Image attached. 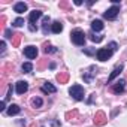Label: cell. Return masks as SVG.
I'll list each match as a JSON object with an SVG mask.
<instances>
[{
    "instance_id": "6da1fadb",
    "label": "cell",
    "mask_w": 127,
    "mask_h": 127,
    "mask_svg": "<svg viewBox=\"0 0 127 127\" xmlns=\"http://www.w3.org/2000/svg\"><path fill=\"white\" fill-rule=\"evenodd\" d=\"M69 94H70L75 100H82V99H84V88H82L81 85L75 84V85H72V87H70Z\"/></svg>"
},
{
    "instance_id": "7a4b0ae2",
    "label": "cell",
    "mask_w": 127,
    "mask_h": 127,
    "mask_svg": "<svg viewBox=\"0 0 127 127\" xmlns=\"http://www.w3.org/2000/svg\"><path fill=\"white\" fill-rule=\"evenodd\" d=\"M72 42L75 43V45H84V42H85V33L82 32V30H73L72 32Z\"/></svg>"
},
{
    "instance_id": "3957f363",
    "label": "cell",
    "mask_w": 127,
    "mask_h": 127,
    "mask_svg": "<svg viewBox=\"0 0 127 127\" xmlns=\"http://www.w3.org/2000/svg\"><path fill=\"white\" fill-rule=\"evenodd\" d=\"M112 49H109V48H100L99 51H97V60H100V61H106L108 58H111V55H112Z\"/></svg>"
},
{
    "instance_id": "277c9868",
    "label": "cell",
    "mask_w": 127,
    "mask_h": 127,
    "mask_svg": "<svg viewBox=\"0 0 127 127\" xmlns=\"http://www.w3.org/2000/svg\"><path fill=\"white\" fill-rule=\"evenodd\" d=\"M118 12H120V6H112V8H109V9L103 14V17H105L106 20H115L117 15H118Z\"/></svg>"
},
{
    "instance_id": "5b68a950",
    "label": "cell",
    "mask_w": 127,
    "mask_h": 127,
    "mask_svg": "<svg viewBox=\"0 0 127 127\" xmlns=\"http://www.w3.org/2000/svg\"><path fill=\"white\" fill-rule=\"evenodd\" d=\"M24 55L27 57V58H30V60H33V58H36L37 57V48L36 46H26L24 48Z\"/></svg>"
},
{
    "instance_id": "8992f818",
    "label": "cell",
    "mask_w": 127,
    "mask_h": 127,
    "mask_svg": "<svg viewBox=\"0 0 127 127\" xmlns=\"http://www.w3.org/2000/svg\"><path fill=\"white\" fill-rule=\"evenodd\" d=\"M94 124L96 126H103L105 123H106V115H105V112H102V111H99L96 115H94Z\"/></svg>"
},
{
    "instance_id": "52a82bcc",
    "label": "cell",
    "mask_w": 127,
    "mask_h": 127,
    "mask_svg": "<svg viewBox=\"0 0 127 127\" xmlns=\"http://www.w3.org/2000/svg\"><path fill=\"white\" fill-rule=\"evenodd\" d=\"M124 87H126V81L124 79H120V81H117L115 84H114V87H112V91L114 93H123L124 91Z\"/></svg>"
},
{
    "instance_id": "ba28073f",
    "label": "cell",
    "mask_w": 127,
    "mask_h": 127,
    "mask_svg": "<svg viewBox=\"0 0 127 127\" xmlns=\"http://www.w3.org/2000/svg\"><path fill=\"white\" fill-rule=\"evenodd\" d=\"M15 90H17V93H18V94H24V93L29 90V84H27L26 81H18V82H17V88H15Z\"/></svg>"
},
{
    "instance_id": "9c48e42d",
    "label": "cell",
    "mask_w": 127,
    "mask_h": 127,
    "mask_svg": "<svg viewBox=\"0 0 127 127\" xmlns=\"http://www.w3.org/2000/svg\"><path fill=\"white\" fill-rule=\"evenodd\" d=\"M96 72H97L96 66H91V67L88 69V72H85V73H84V81H85V82H91L93 75H96Z\"/></svg>"
},
{
    "instance_id": "30bf717a",
    "label": "cell",
    "mask_w": 127,
    "mask_h": 127,
    "mask_svg": "<svg viewBox=\"0 0 127 127\" xmlns=\"http://www.w3.org/2000/svg\"><path fill=\"white\" fill-rule=\"evenodd\" d=\"M123 69H124V67H123V64L117 66V67H115V69L112 70V73L109 75V78H108V82H112V81H114V79H115V78H117V76H118V75L121 73V72H123Z\"/></svg>"
},
{
    "instance_id": "8fae6325",
    "label": "cell",
    "mask_w": 127,
    "mask_h": 127,
    "mask_svg": "<svg viewBox=\"0 0 127 127\" xmlns=\"http://www.w3.org/2000/svg\"><path fill=\"white\" fill-rule=\"evenodd\" d=\"M57 81L60 82V84H66L67 81H69V73L67 72H60V73H57Z\"/></svg>"
},
{
    "instance_id": "7c38bea8",
    "label": "cell",
    "mask_w": 127,
    "mask_h": 127,
    "mask_svg": "<svg viewBox=\"0 0 127 127\" xmlns=\"http://www.w3.org/2000/svg\"><path fill=\"white\" fill-rule=\"evenodd\" d=\"M14 11H15L17 14H23V12H26V11H27V5H26L24 2H18V3H15Z\"/></svg>"
},
{
    "instance_id": "4fadbf2b",
    "label": "cell",
    "mask_w": 127,
    "mask_h": 127,
    "mask_svg": "<svg viewBox=\"0 0 127 127\" xmlns=\"http://www.w3.org/2000/svg\"><path fill=\"white\" fill-rule=\"evenodd\" d=\"M40 17H42V12L34 9L33 12H30V15H29V20H30V23H32V24H34V23H36V21H37Z\"/></svg>"
},
{
    "instance_id": "5bb4252c",
    "label": "cell",
    "mask_w": 127,
    "mask_h": 127,
    "mask_svg": "<svg viewBox=\"0 0 127 127\" xmlns=\"http://www.w3.org/2000/svg\"><path fill=\"white\" fill-rule=\"evenodd\" d=\"M66 120H69L70 123H72V121H75V123H76V121L79 120V118H78V111H76V109H73V111L67 112V114H66Z\"/></svg>"
},
{
    "instance_id": "9a60e30c",
    "label": "cell",
    "mask_w": 127,
    "mask_h": 127,
    "mask_svg": "<svg viewBox=\"0 0 127 127\" xmlns=\"http://www.w3.org/2000/svg\"><path fill=\"white\" fill-rule=\"evenodd\" d=\"M91 29H93V32H100V30H103V23L100 20H94L91 23Z\"/></svg>"
},
{
    "instance_id": "2e32d148",
    "label": "cell",
    "mask_w": 127,
    "mask_h": 127,
    "mask_svg": "<svg viewBox=\"0 0 127 127\" xmlns=\"http://www.w3.org/2000/svg\"><path fill=\"white\" fill-rule=\"evenodd\" d=\"M42 91H43V93H55V91H57V88H55L51 82H45V84H43V87H42Z\"/></svg>"
},
{
    "instance_id": "e0dca14e",
    "label": "cell",
    "mask_w": 127,
    "mask_h": 127,
    "mask_svg": "<svg viewBox=\"0 0 127 127\" xmlns=\"http://www.w3.org/2000/svg\"><path fill=\"white\" fill-rule=\"evenodd\" d=\"M51 30H52V33H60L61 30H63V24L60 23V21H55V23H52V26H51Z\"/></svg>"
},
{
    "instance_id": "ac0fdd59",
    "label": "cell",
    "mask_w": 127,
    "mask_h": 127,
    "mask_svg": "<svg viewBox=\"0 0 127 127\" xmlns=\"http://www.w3.org/2000/svg\"><path fill=\"white\" fill-rule=\"evenodd\" d=\"M12 69H14L12 64H5V66L2 67V78H6V76L12 72Z\"/></svg>"
},
{
    "instance_id": "d6986e66",
    "label": "cell",
    "mask_w": 127,
    "mask_h": 127,
    "mask_svg": "<svg viewBox=\"0 0 127 127\" xmlns=\"http://www.w3.org/2000/svg\"><path fill=\"white\" fill-rule=\"evenodd\" d=\"M20 111H21V109H20L18 105H11L9 109H8V115H11V117H12V115H17V114H20Z\"/></svg>"
},
{
    "instance_id": "ffe728a7",
    "label": "cell",
    "mask_w": 127,
    "mask_h": 127,
    "mask_svg": "<svg viewBox=\"0 0 127 127\" xmlns=\"http://www.w3.org/2000/svg\"><path fill=\"white\" fill-rule=\"evenodd\" d=\"M21 37H23V34H21V33H15V34H14V39H12V45H14L15 48H17V46H20Z\"/></svg>"
},
{
    "instance_id": "44dd1931",
    "label": "cell",
    "mask_w": 127,
    "mask_h": 127,
    "mask_svg": "<svg viewBox=\"0 0 127 127\" xmlns=\"http://www.w3.org/2000/svg\"><path fill=\"white\" fill-rule=\"evenodd\" d=\"M90 39H91L93 42H96V43H99V42H102V39H103V36H100V34H96V33H91V34H90Z\"/></svg>"
},
{
    "instance_id": "7402d4cb",
    "label": "cell",
    "mask_w": 127,
    "mask_h": 127,
    "mask_svg": "<svg viewBox=\"0 0 127 127\" xmlns=\"http://www.w3.org/2000/svg\"><path fill=\"white\" fill-rule=\"evenodd\" d=\"M32 70H33V64H32V63H24V64H23V72L24 73H29Z\"/></svg>"
},
{
    "instance_id": "603a6c76",
    "label": "cell",
    "mask_w": 127,
    "mask_h": 127,
    "mask_svg": "<svg viewBox=\"0 0 127 127\" xmlns=\"http://www.w3.org/2000/svg\"><path fill=\"white\" fill-rule=\"evenodd\" d=\"M32 105H33L34 108H40V106H42V99H40V97H34V99L32 100Z\"/></svg>"
},
{
    "instance_id": "cb8c5ba5",
    "label": "cell",
    "mask_w": 127,
    "mask_h": 127,
    "mask_svg": "<svg viewBox=\"0 0 127 127\" xmlns=\"http://www.w3.org/2000/svg\"><path fill=\"white\" fill-rule=\"evenodd\" d=\"M48 24H49V17H43V33H48Z\"/></svg>"
},
{
    "instance_id": "d4e9b609",
    "label": "cell",
    "mask_w": 127,
    "mask_h": 127,
    "mask_svg": "<svg viewBox=\"0 0 127 127\" xmlns=\"http://www.w3.org/2000/svg\"><path fill=\"white\" fill-rule=\"evenodd\" d=\"M46 54H51V52H55L57 49L54 48V46H51V45H48V43H45V49H43Z\"/></svg>"
},
{
    "instance_id": "484cf974",
    "label": "cell",
    "mask_w": 127,
    "mask_h": 127,
    "mask_svg": "<svg viewBox=\"0 0 127 127\" xmlns=\"http://www.w3.org/2000/svg\"><path fill=\"white\" fill-rule=\"evenodd\" d=\"M14 26H15V27H21V26H24V20H23V18H17V20L14 21Z\"/></svg>"
},
{
    "instance_id": "4316f807",
    "label": "cell",
    "mask_w": 127,
    "mask_h": 127,
    "mask_svg": "<svg viewBox=\"0 0 127 127\" xmlns=\"http://www.w3.org/2000/svg\"><path fill=\"white\" fill-rule=\"evenodd\" d=\"M5 36L12 39V37H14V33H12V30H5Z\"/></svg>"
},
{
    "instance_id": "83f0119b",
    "label": "cell",
    "mask_w": 127,
    "mask_h": 127,
    "mask_svg": "<svg viewBox=\"0 0 127 127\" xmlns=\"http://www.w3.org/2000/svg\"><path fill=\"white\" fill-rule=\"evenodd\" d=\"M46 61H48V60H45V58H43V60H40V63H39V66H37V67H39V69H43V67H45V64H46Z\"/></svg>"
},
{
    "instance_id": "f1b7e54d",
    "label": "cell",
    "mask_w": 127,
    "mask_h": 127,
    "mask_svg": "<svg viewBox=\"0 0 127 127\" xmlns=\"http://www.w3.org/2000/svg\"><path fill=\"white\" fill-rule=\"evenodd\" d=\"M60 8L67 9V8H69V3H67V2H60Z\"/></svg>"
},
{
    "instance_id": "f546056e",
    "label": "cell",
    "mask_w": 127,
    "mask_h": 127,
    "mask_svg": "<svg viewBox=\"0 0 127 127\" xmlns=\"http://www.w3.org/2000/svg\"><path fill=\"white\" fill-rule=\"evenodd\" d=\"M117 46H118V45H117L115 42H111V43H109V49H112V51H115V49H117Z\"/></svg>"
},
{
    "instance_id": "4dcf8cb0",
    "label": "cell",
    "mask_w": 127,
    "mask_h": 127,
    "mask_svg": "<svg viewBox=\"0 0 127 127\" xmlns=\"http://www.w3.org/2000/svg\"><path fill=\"white\" fill-rule=\"evenodd\" d=\"M5 23H6V17H5V15H2V18H0V26L3 27V26H5Z\"/></svg>"
},
{
    "instance_id": "1f68e13d",
    "label": "cell",
    "mask_w": 127,
    "mask_h": 127,
    "mask_svg": "<svg viewBox=\"0 0 127 127\" xmlns=\"http://www.w3.org/2000/svg\"><path fill=\"white\" fill-rule=\"evenodd\" d=\"M5 108H6V100L2 102V105H0V111H5Z\"/></svg>"
},
{
    "instance_id": "d6a6232c",
    "label": "cell",
    "mask_w": 127,
    "mask_h": 127,
    "mask_svg": "<svg viewBox=\"0 0 127 127\" xmlns=\"http://www.w3.org/2000/svg\"><path fill=\"white\" fill-rule=\"evenodd\" d=\"M5 46H6V43H5V40H2V54L5 52Z\"/></svg>"
},
{
    "instance_id": "836d02e7",
    "label": "cell",
    "mask_w": 127,
    "mask_h": 127,
    "mask_svg": "<svg viewBox=\"0 0 127 127\" xmlns=\"http://www.w3.org/2000/svg\"><path fill=\"white\" fill-rule=\"evenodd\" d=\"M75 5L79 6V5H82V2H81V0H75Z\"/></svg>"
},
{
    "instance_id": "e575fe53",
    "label": "cell",
    "mask_w": 127,
    "mask_h": 127,
    "mask_svg": "<svg viewBox=\"0 0 127 127\" xmlns=\"http://www.w3.org/2000/svg\"><path fill=\"white\" fill-rule=\"evenodd\" d=\"M29 127H36V124H32V126H29Z\"/></svg>"
}]
</instances>
